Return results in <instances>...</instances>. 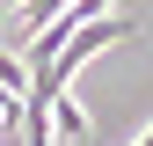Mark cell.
<instances>
[{"label": "cell", "instance_id": "obj_1", "mask_svg": "<svg viewBox=\"0 0 153 146\" xmlns=\"http://www.w3.org/2000/svg\"><path fill=\"white\" fill-rule=\"evenodd\" d=\"M51 139L88 146V110H80V95H59V102H51Z\"/></svg>", "mask_w": 153, "mask_h": 146}, {"label": "cell", "instance_id": "obj_2", "mask_svg": "<svg viewBox=\"0 0 153 146\" xmlns=\"http://www.w3.org/2000/svg\"><path fill=\"white\" fill-rule=\"evenodd\" d=\"M131 146H153V132H139V139H131Z\"/></svg>", "mask_w": 153, "mask_h": 146}]
</instances>
